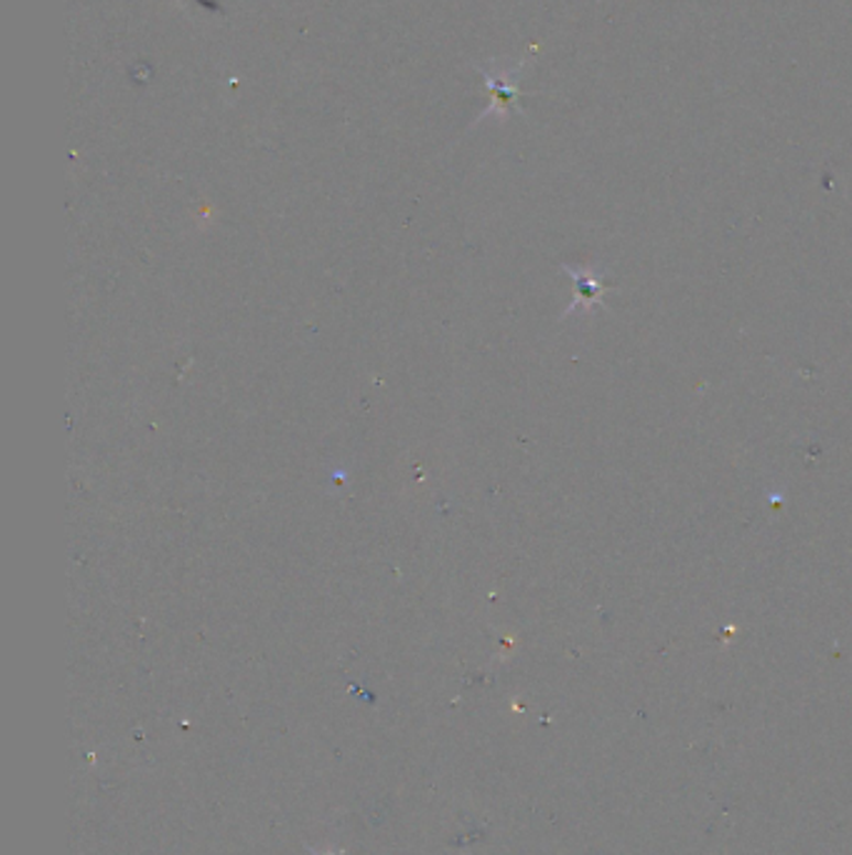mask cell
Returning <instances> with one entry per match:
<instances>
[{
	"label": "cell",
	"instance_id": "6da1fadb",
	"mask_svg": "<svg viewBox=\"0 0 852 855\" xmlns=\"http://www.w3.org/2000/svg\"><path fill=\"white\" fill-rule=\"evenodd\" d=\"M522 65H526V63L513 65V68H503V65H493V68H481V65H477V73L483 75L485 86L490 88L493 96H490V106L485 108L481 116L475 118V124H481V120L490 118V116L505 120V116H508L510 110L522 113V108H520L522 93H520V86H518Z\"/></svg>",
	"mask_w": 852,
	"mask_h": 855
}]
</instances>
